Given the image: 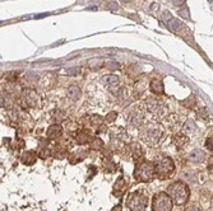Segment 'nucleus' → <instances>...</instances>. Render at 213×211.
I'll return each mask as SVG.
<instances>
[{
    "label": "nucleus",
    "mask_w": 213,
    "mask_h": 211,
    "mask_svg": "<svg viewBox=\"0 0 213 211\" xmlns=\"http://www.w3.org/2000/svg\"><path fill=\"white\" fill-rule=\"evenodd\" d=\"M107 67H110V69H119V64L117 62H109L107 64Z\"/></svg>",
    "instance_id": "obj_35"
},
{
    "label": "nucleus",
    "mask_w": 213,
    "mask_h": 211,
    "mask_svg": "<svg viewBox=\"0 0 213 211\" xmlns=\"http://www.w3.org/2000/svg\"><path fill=\"white\" fill-rule=\"evenodd\" d=\"M167 27H168L170 31L176 32V31H179L180 28H181V23H180V21H178V19H175V18H171V19L167 22Z\"/></svg>",
    "instance_id": "obj_21"
},
{
    "label": "nucleus",
    "mask_w": 213,
    "mask_h": 211,
    "mask_svg": "<svg viewBox=\"0 0 213 211\" xmlns=\"http://www.w3.org/2000/svg\"><path fill=\"white\" fill-rule=\"evenodd\" d=\"M185 130H189V131H193L194 130V122L193 121H188L185 123Z\"/></svg>",
    "instance_id": "obj_29"
},
{
    "label": "nucleus",
    "mask_w": 213,
    "mask_h": 211,
    "mask_svg": "<svg viewBox=\"0 0 213 211\" xmlns=\"http://www.w3.org/2000/svg\"><path fill=\"white\" fill-rule=\"evenodd\" d=\"M102 81L105 84H107V85H116V84L119 83V78H117V75L109 74V75H105L102 78Z\"/></svg>",
    "instance_id": "obj_18"
},
{
    "label": "nucleus",
    "mask_w": 213,
    "mask_h": 211,
    "mask_svg": "<svg viewBox=\"0 0 213 211\" xmlns=\"http://www.w3.org/2000/svg\"><path fill=\"white\" fill-rule=\"evenodd\" d=\"M86 157H87V151H84V150H78V151L72 153L70 155H69V162L72 164H75L78 162L86 159Z\"/></svg>",
    "instance_id": "obj_14"
},
{
    "label": "nucleus",
    "mask_w": 213,
    "mask_h": 211,
    "mask_svg": "<svg viewBox=\"0 0 213 211\" xmlns=\"http://www.w3.org/2000/svg\"><path fill=\"white\" fill-rule=\"evenodd\" d=\"M130 149H131V154H133V157H134V159L138 160V159H140L143 157V149L138 144H133L130 146Z\"/></svg>",
    "instance_id": "obj_20"
},
{
    "label": "nucleus",
    "mask_w": 213,
    "mask_h": 211,
    "mask_svg": "<svg viewBox=\"0 0 213 211\" xmlns=\"http://www.w3.org/2000/svg\"><path fill=\"white\" fill-rule=\"evenodd\" d=\"M120 207H121V206H120V205H117V206H116V210H115V209H114V210H112V211H120V210H121V209H120Z\"/></svg>",
    "instance_id": "obj_38"
},
{
    "label": "nucleus",
    "mask_w": 213,
    "mask_h": 211,
    "mask_svg": "<svg viewBox=\"0 0 213 211\" xmlns=\"http://www.w3.org/2000/svg\"><path fill=\"white\" fill-rule=\"evenodd\" d=\"M174 201L166 192L157 193L152 201V210L153 211H171Z\"/></svg>",
    "instance_id": "obj_4"
},
{
    "label": "nucleus",
    "mask_w": 213,
    "mask_h": 211,
    "mask_svg": "<svg viewBox=\"0 0 213 211\" xmlns=\"http://www.w3.org/2000/svg\"><path fill=\"white\" fill-rule=\"evenodd\" d=\"M66 94H68V97L70 98V99H78L79 97H81V88H79L78 85H70L68 88V90H66Z\"/></svg>",
    "instance_id": "obj_16"
},
{
    "label": "nucleus",
    "mask_w": 213,
    "mask_h": 211,
    "mask_svg": "<svg viewBox=\"0 0 213 211\" xmlns=\"http://www.w3.org/2000/svg\"><path fill=\"white\" fill-rule=\"evenodd\" d=\"M126 206L131 211H145V209H147V197L140 192H134L129 196Z\"/></svg>",
    "instance_id": "obj_5"
},
{
    "label": "nucleus",
    "mask_w": 213,
    "mask_h": 211,
    "mask_svg": "<svg viewBox=\"0 0 213 211\" xmlns=\"http://www.w3.org/2000/svg\"><path fill=\"white\" fill-rule=\"evenodd\" d=\"M116 116H117L116 112H110V113L105 117V121H106V122H114V121L116 120Z\"/></svg>",
    "instance_id": "obj_26"
},
{
    "label": "nucleus",
    "mask_w": 213,
    "mask_h": 211,
    "mask_svg": "<svg viewBox=\"0 0 213 211\" xmlns=\"http://www.w3.org/2000/svg\"><path fill=\"white\" fill-rule=\"evenodd\" d=\"M156 176L154 164L147 160H142L137 164L134 169V178L137 182H143V183H148Z\"/></svg>",
    "instance_id": "obj_2"
},
{
    "label": "nucleus",
    "mask_w": 213,
    "mask_h": 211,
    "mask_svg": "<svg viewBox=\"0 0 213 211\" xmlns=\"http://www.w3.org/2000/svg\"><path fill=\"white\" fill-rule=\"evenodd\" d=\"M188 159L193 163H201L206 159V153L203 150H199V149H194L189 155H188Z\"/></svg>",
    "instance_id": "obj_11"
},
{
    "label": "nucleus",
    "mask_w": 213,
    "mask_h": 211,
    "mask_svg": "<svg viewBox=\"0 0 213 211\" xmlns=\"http://www.w3.org/2000/svg\"><path fill=\"white\" fill-rule=\"evenodd\" d=\"M151 90L153 94H163L165 93V88H163V83L159 80V79H154L151 81V85H149Z\"/></svg>",
    "instance_id": "obj_13"
},
{
    "label": "nucleus",
    "mask_w": 213,
    "mask_h": 211,
    "mask_svg": "<svg viewBox=\"0 0 213 211\" xmlns=\"http://www.w3.org/2000/svg\"><path fill=\"white\" fill-rule=\"evenodd\" d=\"M107 8L111 9V10H115V9H117V4H116V3H110Z\"/></svg>",
    "instance_id": "obj_36"
},
{
    "label": "nucleus",
    "mask_w": 213,
    "mask_h": 211,
    "mask_svg": "<svg viewBox=\"0 0 213 211\" xmlns=\"http://www.w3.org/2000/svg\"><path fill=\"white\" fill-rule=\"evenodd\" d=\"M121 2H124V3H129L130 0H121Z\"/></svg>",
    "instance_id": "obj_39"
},
{
    "label": "nucleus",
    "mask_w": 213,
    "mask_h": 211,
    "mask_svg": "<svg viewBox=\"0 0 213 211\" xmlns=\"http://www.w3.org/2000/svg\"><path fill=\"white\" fill-rule=\"evenodd\" d=\"M167 193L170 195V197L172 199L174 204H176L179 206L185 205L186 201L189 200V196H190L189 187L181 181H178V182H175V183H172L168 187Z\"/></svg>",
    "instance_id": "obj_1"
},
{
    "label": "nucleus",
    "mask_w": 213,
    "mask_h": 211,
    "mask_svg": "<svg viewBox=\"0 0 213 211\" xmlns=\"http://www.w3.org/2000/svg\"><path fill=\"white\" fill-rule=\"evenodd\" d=\"M79 71H81V69H79V67L69 69V70H68V74H70V75H77V74H79Z\"/></svg>",
    "instance_id": "obj_31"
},
{
    "label": "nucleus",
    "mask_w": 213,
    "mask_h": 211,
    "mask_svg": "<svg viewBox=\"0 0 213 211\" xmlns=\"http://www.w3.org/2000/svg\"><path fill=\"white\" fill-rule=\"evenodd\" d=\"M184 211H201V209H199L196 205H192V206H189V207H186Z\"/></svg>",
    "instance_id": "obj_32"
},
{
    "label": "nucleus",
    "mask_w": 213,
    "mask_h": 211,
    "mask_svg": "<svg viewBox=\"0 0 213 211\" xmlns=\"http://www.w3.org/2000/svg\"><path fill=\"white\" fill-rule=\"evenodd\" d=\"M103 122V118L100 117L98 115H95V116H91V123L95 125V126H101Z\"/></svg>",
    "instance_id": "obj_25"
},
{
    "label": "nucleus",
    "mask_w": 213,
    "mask_h": 211,
    "mask_svg": "<svg viewBox=\"0 0 213 211\" xmlns=\"http://www.w3.org/2000/svg\"><path fill=\"white\" fill-rule=\"evenodd\" d=\"M52 155H54L55 158H58V159H63V158H65L66 155H68V153H66L65 148H63L61 145H58L55 148V150L52 151Z\"/></svg>",
    "instance_id": "obj_19"
},
{
    "label": "nucleus",
    "mask_w": 213,
    "mask_h": 211,
    "mask_svg": "<svg viewBox=\"0 0 213 211\" xmlns=\"http://www.w3.org/2000/svg\"><path fill=\"white\" fill-rule=\"evenodd\" d=\"M91 148H92V149H95V150H101V149L103 148V143H102V140H101V139H98V137H95V139H93V141L91 143Z\"/></svg>",
    "instance_id": "obj_22"
},
{
    "label": "nucleus",
    "mask_w": 213,
    "mask_h": 211,
    "mask_svg": "<svg viewBox=\"0 0 213 211\" xmlns=\"http://www.w3.org/2000/svg\"><path fill=\"white\" fill-rule=\"evenodd\" d=\"M23 101L24 103L27 104L28 107H32V108H37L40 106V95L37 94V92H35L33 89H30V88H26L23 89Z\"/></svg>",
    "instance_id": "obj_7"
},
{
    "label": "nucleus",
    "mask_w": 213,
    "mask_h": 211,
    "mask_svg": "<svg viewBox=\"0 0 213 211\" xmlns=\"http://www.w3.org/2000/svg\"><path fill=\"white\" fill-rule=\"evenodd\" d=\"M61 134H63V127L60 125H58V123L51 125L50 127L47 129V132H46L49 139H58V137L61 136Z\"/></svg>",
    "instance_id": "obj_10"
},
{
    "label": "nucleus",
    "mask_w": 213,
    "mask_h": 211,
    "mask_svg": "<svg viewBox=\"0 0 213 211\" xmlns=\"http://www.w3.org/2000/svg\"><path fill=\"white\" fill-rule=\"evenodd\" d=\"M114 168H116V167H115V164L112 162H110V160H103V169L106 172H114L115 171Z\"/></svg>",
    "instance_id": "obj_24"
},
{
    "label": "nucleus",
    "mask_w": 213,
    "mask_h": 211,
    "mask_svg": "<svg viewBox=\"0 0 213 211\" xmlns=\"http://www.w3.org/2000/svg\"><path fill=\"white\" fill-rule=\"evenodd\" d=\"M206 146H207L208 150L213 151V137H208V139L206 140Z\"/></svg>",
    "instance_id": "obj_27"
},
{
    "label": "nucleus",
    "mask_w": 213,
    "mask_h": 211,
    "mask_svg": "<svg viewBox=\"0 0 213 211\" xmlns=\"http://www.w3.org/2000/svg\"><path fill=\"white\" fill-rule=\"evenodd\" d=\"M95 136H92L88 131H79L75 135V141L79 145H84V144H91L93 141Z\"/></svg>",
    "instance_id": "obj_8"
},
{
    "label": "nucleus",
    "mask_w": 213,
    "mask_h": 211,
    "mask_svg": "<svg viewBox=\"0 0 213 211\" xmlns=\"http://www.w3.org/2000/svg\"><path fill=\"white\" fill-rule=\"evenodd\" d=\"M172 3L175 7H182L185 4V0H172Z\"/></svg>",
    "instance_id": "obj_33"
},
{
    "label": "nucleus",
    "mask_w": 213,
    "mask_h": 211,
    "mask_svg": "<svg viewBox=\"0 0 213 211\" xmlns=\"http://www.w3.org/2000/svg\"><path fill=\"white\" fill-rule=\"evenodd\" d=\"M180 16H181L182 18H189V11H188V10H181V11H180Z\"/></svg>",
    "instance_id": "obj_34"
},
{
    "label": "nucleus",
    "mask_w": 213,
    "mask_h": 211,
    "mask_svg": "<svg viewBox=\"0 0 213 211\" xmlns=\"http://www.w3.org/2000/svg\"><path fill=\"white\" fill-rule=\"evenodd\" d=\"M159 135H161V131H159L153 125L148 126V127L145 130H143L142 134H140V136H142V139L144 140V141L147 144H151V145L157 143V140L159 139Z\"/></svg>",
    "instance_id": "obj_6"
},
{
    "label": "nucleus",
    "mask_w": 213,
    "mask_h": 211,
    "mask_svg": "<svg viewBox=\"0 0 213 211\" xmlns=\"http://www.w3.org/2000/svg\"><path fill=\"white\" fill-rule=\"evenodd\" d=\"M37 160V154L33 151H24L21 155V162L26 165H33Z\"/></svg>",
    "instance_id": "obj_9"
},
{
    "label": "nucleus",
    "mask_w": 213,
    "mask_h": 211,
    "mask_svg": "<svg viewBox=\"0 0 213 211\" xmlns=\"http://www.w3.org/2000/svg\"><path fill=\"white\" fill-rule=\"evenodd\" d=\"M198 113L201 115V117H203V118H208V112H207L206 108H201L198 111Z\"/></svg>",
    "instance_id": "obj_30"
},
{
    "label": "nucleus",
    "mask_w": 213,
    "mask_h": 211,
    "mask_svg": "<svg viewBox=\"0 0 213 211\" xmlns=\"http://www.w3.org/2000/svg\"><path fill=\"white\" fill-rule=\"evenodd\" d=\"M126 190V182L124 181V178L123 177H120L117 179V182L115 183V186H114V193H116V195H123V192Z\"/></svg>",
    "instance_id": "obj_15"
},
{
    "label": "nucleus",
    "mask_w": 213,
    "mask_h": 211,
    "mask_svg": "<svg viewBox=\"0 0 213 211\" xmlns=\"http://www.w3.org/2000/svg\"><path fill=\"white\" fill-rule=\"evenodd\" d=\"M27 79L30 81H36V80H38V75L36 73H30V74H27Z\"/></svg>",
    "instance_id": "obj_28"
},
{
    "label": "nucleus",
    "mask_w": 213,
    "mask_h": 211,
    "mask_svg": "<svg viewBox=\"0 0 213 211\" xmlns=\"http://www.w3.org/2000/svg\"><path fill=\"white\" fill-rule=\"evenodd\" d=\"M154 169H156V174L158 176V178L161 179L170 178V176L175 171V164L170 157L159 155L154 160Z\"/></svg>",
    "instance_id": "obj_3"
},
{
    "label": "nucleus",
    "mask_w": 213,
    "mask_h": 211,
    "mask_svg": "<svg viewBox=\"0 0 213 211\" xmlns=\"http://www.w3.org/2000/svg\"><path fill=\"white\" fill-rule=\"evenodd\" d=\"M64 130L68 132V134L74 135V134L78 131V125H77L74 121L68 120V121H65V123H64Z\"/></svg>",
    "instance_id": "obj_17"
},
{
    "label": "nucleus",
    "mask_w": 213,
    "mask_h": 211,
    "mask_svg": "<svg viewBox=\"0 0 213 211\" xmlns=\"http://www.w3.org/2000/svg\"><path fill=\"white\" fill-rule=\"evenodd\" d=\"M174 141H175V144H176L178 146H182L186 141H188V139H186L185 136H182V135H176V136L174 137Z\"/></svg>",
    "instance_id": "obj_23"
},
{
    "label": "nucleus",
    "mask_w": 213,
    "mask_h": 211,
    "mask_svg": "<svg viewBox=\"0 0 213 211\" xmlns=\"http://www.w3.org/2000/svg\"><path fill=\"white\" fill-rule=\"evenodd\" d=\"M145 107H147L148 111H151L152 113H158L159 109L162 108V103L158 102L156 98H148L147 103H145Z\"/></svg>",
    "instance_id": "obj_12"
},
{
    "label": "nucleus",
    "mask_w": 213,
    "mask_h": 211,
    "mask_svg": "<svg viewBox=\"0 0 213 211\" xmlns=\"http://www.w3.org/2000/svg\"><path fill=\"white\" fill-rule=\"evenodd\" d=\"M151 9H152V10H157V9H158V4H157V3H153V4L151 5Z\"/></svg>",
    "instance_id": "obj_37"
}]
</instances>
